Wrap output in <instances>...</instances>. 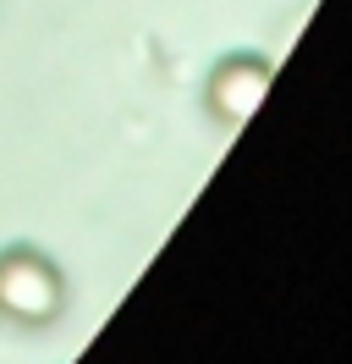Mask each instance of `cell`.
Segmentation results:
<instances>
[{"label": "cell", "instance_id": "cell-2", "mask_svg": "<svg viewBox=\"0 0 352 364\" xmlns=\"http://www.w3.org/2000/svg\"><path fill=\"white\" fill-rule=\"evenodd\" d=\"M259 89H264V72L259 67H231V72H220L215 100H220V111H226V116H248V111H253V100H259Z\"/></svg>", "mask_w": 352, "mask_h": 364}, {"label": "cell", "instance_id": "cell-1", "mask_svg": "<svg viewBox=\"0 0 352 364\" xmlns=\"http://www.w3.org/2000/svg\"><path fill=\"white\" fill-rule=\"evenodd\" d=\"M0 304L11 309V315H50L55 309V271L50 265H39V259H28V254H17V259H6L0 265Z\"/></svg>", "mask_w": 352, "mask_h": 364}]
</instances>
